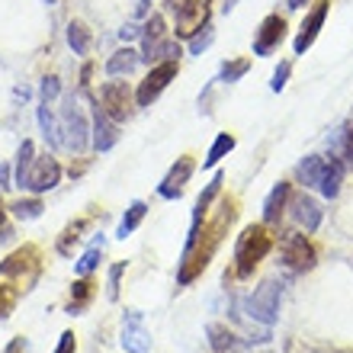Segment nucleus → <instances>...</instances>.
<instances>
[{
    "mask_svg": "<svg viewBox=\"0 0 353 353\" xmlns=\"http://www.w3.org/2000/svg\"><path fill=\"white\" fill-rule=\"evenodd\" d=\"M203 26H209V3L205 0H190L186 7H180L174 13V29L176 36L193 39Z\"/></svg>",
    "mask_w": 353,
    "mask_h": 353,
    "instance_id": "f8f14e48",
    "label": "nucleus"
},
{
    "mask_svg": "<svg viewBox=\"0 0 353 353\" xmlns=\"http://www.w3.org/2000/svg\"><path fill=\"white\" fill-rule=\"evenodd\" d=\"M193 170H196V161L190 158V154H183V158H176V164L168 170V176L161 180L158 193L164 196V199H180V193L186 190V180L193 176Z\"/></svg>",
    "mask_w": 353,
    "mask_h": 353,
    "instance_id": "dca6fc26",
    "label": "nucleus"
},
{
    "mask_svg": "<svg viewBox=\"0 0 353 353\" xmlns=\"http://www.w3.org/2000/svg\"><path fill=\"white\" fill-rule=\"evenodd\" d=\"M248 71H251V61H248V58H234V61H225L222 65L219 81H222V84H234V81H241Z\"/></svg>",
    "mask_w": 353,
    "mask_h": 353,
    "instance_id": "c756f323",
    "label": "nucleus"
},
{
    "mask_svg": "<svg viewBox=\"0 0 353 353\" xmlns=\"http://www.w3.org/2000/svg\"><path fill=\"white\" fill-rule=\"evenodd\" d=\"M145 215H148V205H145V203H132L129 212L122 215L119 228H116V238H129V234L135 232L141 222H145Z\"/></svg>",
    "mask_w": 353,
    "mask_h": 353,
    "instance_id": "b1692460",
    "label": "nucleus"
},
{
    "mask_svg": "<svg viewBox=\"0 0 353 353\" xmlns=\"http://www.w3.org/2000/svg\"><path fill=\"white\" fill-rule=\"evenodd\" d=\"M100 261H103V238H97V241L90 244L84 251V257L74 263V270H77V276H90L93 270L100 267Z\"/></svg>",
    "mask_w": 353,
    "mask_h": 353,
    "instance_id": "bb28decb",
    "label": "nucleus"
},
{
    "mask_svg": "<svg viewBox=\"0 0 353 353\" xmlns=\"http://www.w3.org/2000/svg\"><path fill=\"white\" fill-rule=\"evenodd\" d=\"M125 273V263H116V267L110 270V299L119 296V276Z\"/></svg>",
    "mask_w": 353,
    "mask_h": 353,
    "instance_id": "4c0bfd02",
    "label": "nucleus"
},
{
    "mask_svg": "<svg viewBox=\"0 0 353 353\" xmlns=\"http://www.w3.org/2000/svg\"><path fill=\"white\" fill-rule=\"evenodd\" d=\"M325 164H327V158H321V154H308V158L296 168L299 183L318 186V183H321V174H325Z\"/></svg>",
    "mask_w": 353,
    "mask_h": 353,
    "instance_id": "412c9836",
    "label": "nucleus"
},
{
    "mask_svg": "<svg viewBox=\"0 0 353 353\" xmlns=\"http://www.w3.org/2000/svg\"><path fill=\"white\" fill-rule=\"evenodd\" d=\"M17 183L23 190H29V193H48V190H55L61 183V164L55 158H48V154L32 158V164H29L26 174L19 176Z\"/></svg>",
    "mask_w": 353,
    "mask_h": 353,
    "instance_id": "0eeeda50",
    "label": "nucleus"
},
{
    "mask_svg": "<svg viewBox=\"0 0 353 353\" xmlns=\"http://www.w3.org/2000/svg\"><path fill=\"white\" fill-rule=\"evenodd\" d=\"M180 46L168 39V23L161 13H151L148 23L141 26V61H180Z\"/></svg>",
    "mask_w": 353,
    "mask_h": 353,
    "instance_id": "20e7f679",
    "label": "nucleus"
},
{
    "mask_svg": "<svg viewBox=\"0 0 353 353\" xmlns=\"http://www.w3.org/2000/svg\"><path fill=\"white\" fill-rule=\"evenodd\" d=\"M90 299H93V283L90 279H77L74 289H71V305H68V312H71V315H81V312L90 305Z\"/></svg>",
    "mask_w": 353,
    "mask_h": 353,
    "instance_id": "a878e982",
    "label": "nucleus"
},
{
    "mask_svg": "<svg viewBox=\"0 0 353 353\" xmlns=\"http://www.w3.org/2000/svg\"><path fill=\"white\" fill-rule=\"evenodd\" d=\"M222 183H225V176H222V174H215L212 180H209V186H205L203 193H199V199H196V209H193V215H199V219H205V212H209V205L215 203V196L222 193Z\"/></svg>",
    "mask_w": 353,
    "mask_h": 353,
    "instance_id": "393cba45",
    "label": "nucleus"
},
{
    "mask_svg": "<svg viewBox=\"0 0 353 353\" xmlns=\"http://www.w3.org/2000/svg\"><path fill=\"white\" fill-rule=\"evenodd\" d=\"M132 13H135V17H148L151 13V0H135V7H132Z\"/></svg>",
    "mask_w": 353,
    "mask_h": 353,
    "instance_id": "ea45409f",
    "label": "nucleus"
},
{
    "mask_svg": "<svg viewBox=\"0 0 353 353\" xmlns=\"http://www.w3.org/2000/svg\"><path fill=\"white\" fill-rule=\"evenodd\" d=\"M279 257H283V267L289 273H305V270H312L318 263L315 248L302 232H289L279 238Z\"/></svg>",
    "mask_w": 353,
    "mask_h": 353,
    "instance_id": "423d86ee",
    "label": "nucleus"
},
{
    "mask_svg": "<svg viewBox=\"0 0 353 353\" xmlns=\"http://www.w3.org/2000/svg\"><path fill=\"white\" fill-rule=\"evenodd\" d=\"M139 61H141V52H135V48H119L116 55L106 61V74L110 77H122V74H132L135 68H139Z\"/></svg>",
    "mask_w": 353,
    "mask_h": 353,
    "instance_id": "aec40b11",
    "label": "nucleus"
},
{
    "mask_svg": "<svg viewBox=\"0 0 353 353\" xmlns=\"http://www.w3.org/2000/svg\"><path fill=\"white\" fill-rule=\"evenodd\" d=\"M289 193H292V186H289V183H276L273 190H270V196L263 199V222H267V225H276L279 215L286 212Z\"/></svg>",
    "mask_w": 353,
    "mask_h": 353,
    "instance_id": "6ab92c4d",
    "label": "nucleus"
},
{
    "mask_svg": "<svg viewBox=\"0 0 353 353\" xmlns=\"http://www.w3.org/2000/svg\"><path fill=\"white\" fill-rule=\"evenodd\" d=\"M0 232L7 234V228H3V203H0Z\"/></svg>",
    "mask_w": 353,
    "mask_h": 353,
    "instance_id": "c03bdc74",
    "label": "nucleus"
},
{
    "mask_svg": "<svg viewBox=\"0 0 353 353\" xmlns=\"http://www.w3.org/2000/svg\"><path fill=\"white\" fill-rule=\"evenodd\" d=\"M234 212H238V209H234L232 199H228V203H222L212 222L203 225L193 241L183 244V261H180V273H176V283H180V286L193 283V279L199 276L205 267H209V261L215 257L219 244H222L225 232H228V225L234 222Z\"/></svg>",
    "mask_w": 353,
    "mask_h": 353,
    "instance_id": "f257e3e1",
    "label": "nucleus"
},
{
    "mask_svg": "<svg viewBox=\"0 0 353 353\" xmlns=\"http://www.w3.org/2000/svg\"><path fill=\"white\" fill-rule=\"evenodd\" d=\"M3 353H26V341H23V337H13V341L3 347Z\"/></svg>",
    "mask_w": 353,
    "mask_h": 353,
    "instance_id": "58836bf2",
    "label": "nucleus"
},
{
    "mask_svg": "<svg viewBox=\"0 0 353 353\" xmlns=\"http://www.w3.org/2000/svg\"><path fill=\"white\" fill-rule=\"evenodd\" d=\"M46 3H58V0H46Z\"/></svg>",
    "mask_w": 353,
    "mask_h": 353,
    "instance_id": "49530a36",
    "label": "nucleus"
},
{
    "mask_svg": "<svg viewBox=\"0 0 353 353\" xmlns=\"http://www.w3.org/2000/svg\"><path fill=\"white\" fill-rule=\"evenodd\" d=\"M176 71H180L176 61H161V65H154L148 71V77L139 84V90H135V103H139V106H151L161 93L168 90V84L176 77Z\"/></svg>",
    "mask_w": 353,
    "mask_h": 353,
    "instance_id": "1a4fd4ad",
    "label": "nucleus"
},
{
    "mask_svg": "<svg viewBox=\"0 0 353 353\" xmlns=\"http://www.w3.org/2000/svg\"><path fill=\"white\" fill-rule=\"evenodd\" d=\"M129 103H132V93L125 87V81H106L100 87V110L110 116L112 122H122L129 116Z\"/></svg>",
    "mask_w": 353,
    "mask_h": 353,
    "instance_id": "9b49d317",
    "label": "nucleus"
},
{
    "mask_svg": "<svg viewBox=\"0 0 353 353\" xmlns=\"http://www.w3.org/2000/svg\"><path fill=\"white\" fill-rule=\"evenodd\" d=\"M279 299H283V283H279V279H263L261 286L248 296L244 308H248V315H251L254 321L273 325L279 318Z\"/></svg>",
    "mask_w": 353,
    "mask_h": 353,
    "instance_id": "39448f33",
    "label": "nucleus"
},
{
    "mask_svg": "<svg viewBox=\"0 0 353 353\" xmlns=\"http://www.w3.org/2000/svg\"><path fill=\"white\" fill-rule=\"evenodd\" d=\"M283 39H286V19L279 17V13H270L261 23V29H257V36H254V55H261V58L273 55Z\"/></svg>",
    "mask_w": 353,
    "mask_h": 353,
    "instance_id": "4468645a",
    "label": "nucleus"
},
{
    "mask_svg": "<svg viewBox=\"0 0 353 353\" xmlns=\"http://www.w3.org/2000/svg\"><path fill=\"white\" fill-rule=\"evenodd\" d=\"M327 10H331V0H315V7L305 13V19H302V26H299V36L296 42H292V48H296V55H305L308 48L315 46L318 32H321V26H325L327 19Z\"/></svg>",
    "mask_w": 353,
    "mask_h": 353,
    "instance_id": "9d476101",
    "label": "nucleus"
},
{
    "mask_svg": "<svg viewBox=\"0 0 353 353\" xmlns=\"http://www.w3.org/2000/svg\"><path fill=\"white\" fill-rule=\"evenodd\" d=\"M32 158H36V145L26 139L23 145H19V151H17V180L26 174V168L32 164Z\"/></svg>",
    "mask_w": 353,
    "mask_h": 353,
    "instance_id": "72a5a7b5",
    "label": "nucleus"
},
{
    "mask_svg": "<svg viewBox=\"0 0 353 353\" xmlns=\"http://www.w3.org/2000/svg\"><path fill=\"white\" fill-rule=\"evenodd\" d=\"M55 353H77V337H74V331H65V334H61V341H58Z\"/></svg>",
    "mask_w": 353,
    "mask_h": 353,
    "instance_id": "e433bc0d",
    "label": "nucleus"
},
{
    "mask_svg": "<svg viewBox=\"0 0 353 353\" xmlns=\"http://www.w3.org/2000/svg\"><path fill=\"white\" fill-rule=\"evenodd\" d=\"M212 39H215L212 26H203V29H199V32H196L193 39H190V55H203L205 48L212 46Z\"/></svg>",
    "mask_w": 353,
    "mask_h": 353,
    "instance_id": "473e14b6",
    "label": "nucleus"
},
{
    "mask_svg": "<svg viewBox=\"0 0 353 353\" xmlns=\"http://www.w3.org/2000/svg\"><path fill=\"white\" fill-rule=\"evenodd\" d=\"M135 36H141L139 26H122L119 29V39H122V42H129V39H135Z\"/></svg>",
    "mask_w": 353,
    "mask_h": 353,
    "instance_id": "a19ab883",
    "label": "nucleus"
},
{
    "mask_svg": "<svg viewBox=\"0 0 353 353\" xmlns=\"http://www.w3.org/2000/svg\"><path fill=\"white\" fill-rule=\"evenodd\" d=\"M305 3H308V0H289L286 7H289V10H302V7H305Z\"/></svg>",
    "mask_w": 353,
    "mask_h": 353,
    "instance_id": "37998d69",
    "label": "nucleus"
},
{
    "mask_svg": "<svg viewBox=\"0 0 353 353\" xmlns=\"http://www.w3.org/2000/svg\"><path fill=\"white\" fill-rule=\"evenodd\" d=\"M209 344H212L215 353H234L241 350V341L234 331H228L225 325H209Z\"/></svg>",
    "mask_w": 353,
    "mask_h": 353,
    "instance_id": "4be33fe9",
    "label": "nucleus"
},
{
    "mask_svg": "<svg viewBox=\"0 0 353 353\" xmlns=\"http://www.w3.org/2000/svg\"><path fill=\"white\" fill-rule=\"evenodd\" d=\"M58 93H61V81L58 77H46L42 81V103H52Z\"/></svg>",
    "mask_w": 353,
    "mask_h": 353,
    "instance_id": "c9c22d12",
    "label": "nucleus"
},
{
    "mask_svg": "<svg viewBox=\"0 0 353 353\" xmlns=\"http://www.w3.org/2000/svg\"><path fill=\"white\" fill-rule=\"evenodd\" d=\"M186 3H190V0H168V10H170V13H176V10L186 7Z\"/></svg>",
    "mask_w": 353,
    "mask_h": 353,
    "instance_id": "79ce46f5",
    "label": "nucleus"
},
{
    "mask_svg": "<svg viewBox=\"0 0 353 353\" xmlns=\"http://www.w3.org/2000/svg\"><path fill=\"white\" fill-rule=\"evenodd\" d=\"M39 276H42V254L36 244H23L0 263V318H7L17 308V302L36 286Z\"/></svg>",
    "mask_w": 353,
    "mask_h": 353,
    "instance_id": "f03ea898",
    "label": "nucleus"
},
{
    "mask_svg": "<svg viewBox=\"0 0 353 353\" xmlns=\"http://www.w3.org/2000/svg\"><path fill=\"white\" fill-rule=\"evenodd\" d=\"M58 135H61V145L71 151H81L87 148V135H90V125H87L84 112L77 110L74 100L65 103V110H61V119H58Z\"/></svg>",
    "mask_w": 353,
    "mask_h": 353,
    "instance_id": "6e6552de",
    "label": "nucleus"
},
{
    "mask_svg": "<svg viewBox=\"0 0 353 353\" xmlns=\"http://www.w3.org/2000/svg\"><path fill=\"white\" fill-rule=\"evenodd\" d=\"M148 347H151V334H148V327H145V318H141V312L129 308L125 321H122V350L148 353Z\"/></svg>",
    "mask_w": 353,
    "mask_h": 353,
    "instance_id": "2eb2a0df",
    "label": "nucleus"
},
{
    "mask_svg": "<svg viewBox=\"0 0 353 353\" xmlns=\"http://www.w3.org/2000/svg\"><path fill=\"white\" fill-rule=\"evenodd\" d=\"M10 212L17 215V219H39L42 215V203L39 199H17V203L10 205Z\"/></svg>",
    "mask_w": 353,
    "mask_h": 353,
    "instance_id": "2f4dec72",
    "label": "nucleus"
},
{
    "mask_svg": "<svg viewBox=\"0 0 353 353\" xmlns=\"http://www.w3.org/2000/svg\"><path fill=\"white\" fill-rule=\"evenodd\" d=\"M289 71H292V65H289V61H279V68L276 71H273V81H270V87H273V90H283V87H286V81H289Z\"/></svg>",
    "mask_w": 353,
    "mask_h": 353,
    "instance_id": "f704fd0d",
    "label": "nucleus"
},
{
    "mask_svg": "<svg viewBox=\"0 0 353 353\" xmlns=\"http://www.w3.org/2000/svg\"><path fill=\"white\" fill-rule=\"evenodd\" d=\"M90 29L81 23V19H71L68 23V46L74 48V55H87L90 52Z\"/></svg>",
    "mask_w": 353,
    "mask_h": 353,
    "instance_id": "5701e85b",
    "label": "nucleus"
},
{
    "mask_svg": "<svg viewBox=\"0 0 353 353\" xmlns=\"http://www.w3.org/2000/svg\"><path fill=\"white\" fill-rule=\"evenodd\" d=\"M39 125H42V135H46L48 145H52V148H58V145H61V135H58L55 116L48 112V103H42V106H39Z\"/></svg>",
    "mask_w": 353,
    "mask_h": 353,
    "instance_id": "cd10ccee",
    "label": "nucleus"
},
{
    "mask_svg": "<svg viewBox=\"0 0 353 353\" xmlns=\"http://www.w3.org/2000/svg\"><path fill=\"white\" fill-rule=\"evenodd\" d=\"M347 132H350V135H353V122H350V125H347Z\"/></svg>",
    "mask_w": 353,
    "mask_h": 353,
    "instance_id": "a18cd8bd",
    "label": "nucleus"
},
{
    "mask_svg": "<svg viewBox=\"0 0 353 353\" xmlns=\"http://www.w3.org/2000/svg\"><path fill=\"white\" fill-rule=\"evenodd\" d=\"M234 148V135H228V132H222V135H219V139L212 141V148H209V154H205V168H215V164H219V161L225 158V154H228V151Z\"/></svg>",
    "mask_w": 353,
    "mask_h": 353,
    "instance_id": "c85d7f7f",
    "label": "nucleus"
},
{
    "mask_svg": "<svg viewBox=\"0 0 353 353\" xmlns=\"http://www.w3.org/2000/svg\"><path fill=\"white\" fill-rule=\"evenodd\" d=\"M87 225H90V219H77L74 225H68L65 232H61V238H58V251H61V254H71V244L81 241V234L87 232Z\"/></svg>",
    "mask_w": 353,
    "mask_h": 353,
    "instance_id": "7c9ffc66",
    "label": "nucleus"
},
{
    "mask_svg": "<svg viewBox=\"0 0 353 353\" xmlns=\"http://www.w3.org/2000/svg\"><path fill=\"white\" fill-rule=\"evenodd\" d=\"M270 251H273V238H270L267 225H248L234 244V273L248 279Z\"/></svg>",
    "mask_w": 353,
    "mask_h": 353,
    "instance_id": "7ed1b4c3",
    "label": "nucleus"
},
{
    "mask_svg": "<svg viewBox=\"0 0 353 353\" xmlns=\"http://www.w3.org/2000/svg\"><path fill=\"white\" fill-rule=\"evenodd\" d=\"M344 174H347V164L341 158H327L325 164V174H321V183H318V190H321V196H327V199H334L337 193H341V183H344Z\"/></svg>",
    "mask_w": 353,
    "mask_h": 353,
    "instance_id": "a211bd4d",
    "label": "nucleus"
},
{
    "mask_svg": "<svg viewBox=\"0 0 353 353\" xmlns=\"http://www.w3.org/2000/svg\"><path fill=\"white\" fill-rule=\"evenodd\" d=\"M286 205H289V219H292L296 228H302V232H315L318 225H321V205L308 193H289Z\"/></svg>",
    "mask_w": 353,
    "mask_h": 353,
    "instance_id": "ddd939ff",
    "label": "nucleus"
},
{
    "mask_svg": "<svg viewBox=\"0 0 353 353\" xmlns=\"http://www.w3.org/2000/svg\"><path fill=\"white\" fill-rule=\"evenodd\" d=\"M90 132H93V148L97 151H110L116 141H119V122H112L106 112L100 110V103L93 106V125H90Z\"/></svg>",
    "mask_w": 353,
    "mask_h": 353,
    "instance_id": "f3484780",
    "label": "nucleus"
}]
</instances>
